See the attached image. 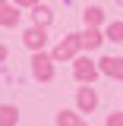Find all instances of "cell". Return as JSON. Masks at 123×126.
<instances>
[{"mask_svg":"<svg viewBox=\"0 0 123 126\" xmlns=\"http://www.w3.org/2000/svg\"><path fill=\"white\" fill-rule=\"evenodd\" d=\"M104 69L110 76H123V60H104Z\"/></svg>","mask_w":123,"mask_h":126,"instance_id":"cell-1","label":"cell"},{"mask_svg":"<svg viewBox=\"0 0 123 126\" xmlns=\"http://www.w3.org/2000/svg\"><path fill=\"white\" fill-rule=\"evenodd\" d=\"M76 73H79V79H92V76H95V69L88 66V63H79V66H76Z\"/></svg>","mask_w":123,"mask_h":126,"instance_id":"cell-2","label":"cell"},{"mask_svg":"<svg viewBox=\"0 0 123 126\" xmlns=\"http://www.w3.org/2000/svg\"><path fill=\"white\" fill-rule=\"evenodd\" d=\"M79 104H82V107H95V94L92 92H82L79 94Z\"/></svg>","mask_w":123,"mask_h":126,"instance_id":"cell-3","label":"cell"},{"mask_svg":"<svg viewBox=\"0 0 123 126\" xmlns=\"http://www.w3.org/2000/svg\"><path fill=\"white\" fill-rule=\"evenodd\" d=\"M110 38L120 41V38H123V25H110Z\"/></svg>","mask_w":123,"mask_h":126,"instance_id":"cell-4","label":"cell"},{"mask_svg":"<svg viewBox=\"0 0 123 126\" xmlns=\"http://www.w3.org/2000/svg\"><path fill=\"white\" fill-rule=\"evenodd\" d=\"M107 126H123V117H110V120H107Z\"/></svg>","mask_w":123,"mask_h":126,"instance_id":"cell-5","label":"cell"}]
</instances>
